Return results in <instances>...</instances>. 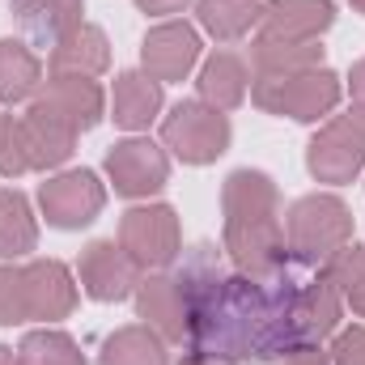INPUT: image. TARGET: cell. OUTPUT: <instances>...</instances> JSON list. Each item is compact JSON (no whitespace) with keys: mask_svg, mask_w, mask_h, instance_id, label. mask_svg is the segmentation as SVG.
Returning a JSON list of instances; mask_svg holds the SVG:
<instances>
[{"mask_svg":"<svg viewBox=\"0 0 365 365\" xmlns=\"http://www.w3.org/2000/svg\"><path fill=\"white\" fill-rule=\"evenodd\" d=\"M221 212H225V255L234 259V272L268 276L289 264L284 251V225H280V191L264 170H234L221 187Z\"/></svg>","mask_w":365,"mask_h":365,"instance_id":"1","label":"cell"},{"mask_svg":"<svg viewBox=\"0 0 365 365\" xmlns=\"http://www.w3.org/2000/svg\"><path fill=\"white\" fill-rule=\"evenodd\" d=\"M280 225H284V251L310 268H323L336 251L353 242V208L331 191L293 200Z\"/></svg>","mask_w":365,"mask_h":365,"instance_id":"2","label":"cell"},{"mask_svg":"<svg viewBox=\"0 0 365 365\" xmlns=\"http://www.w3.org/2000/svg\"><path fill=\"white\" fill-rule=\"evenodd\" d=\"M344 81L331 68H306V73H280V77H251V102L264 115H289L297 123H319L340 106Z\"/></svg>","mask_w":365,"mask_h":365,"instance_id":"3","label":"cell"},{"mask_svg":"<svg viewBox=\"0 0 365 365\" xmlns=\"http://www.w3.org/2000/svg\"><path fill=\"white\" fill-rule=\"evenodd\" d=\"M234 140L230 115L200 102V98H182L170 106V115L162 119V149L175 153L182 166H208L217 162Z\"/></svg>","mask_w":365,"mask_h":365,"instance_id":"4","label":"cell"},{"mask_svg":"<svg viewBox=\"0 0 365 365\" xmlns=\"http://www.w3.org/2000/svg\"><path fill=\"white\" fill-rule=\"evenodd\" d=\"M119 247L132 255L140 272H166L182 255L179 212L170 204H136L119 221Z\"/></svg>","mask_w":365,"mask_h":365,"instance_id":"5","label":"cell"},{"mask_svg":"<svg viewBox=\"0 0 365 365\" xmlns=\"http://www.w3.org/2000/svg\"><path fill=\"white\" fill-rule=\"evenodd\" d=\"M106 179L123 200H149L170 182V153L149 136H128L106 149Z\"/></svg>","mask_w":365,"mask_h":365,"instance_id":"6","label":"cell"},{"mask_svg":"<svg viewBox=\"0 0 365 365\" xmlns=\"http://www.w3.org/2000/svg\"><path fill=\"white\" fill-rule=\"evenodd\" d=\"M38 208L51 230H86L106 208V187L93 170H60L38 187Z\"/></svg>","mask_w":365,"mask_h":365,"instance_id":"7","label":"cell"},{"mask_svg":"<svg viewBox=\"0 0 365 365\" xmlns=\"http://www.w3.org/2000/svg\"><path fill=\"white\" fill-rule=\"evenodd\" d=\"M140 268L132 264V255L119 247V238H93L77 259V280L93 302H123L136 293L140 284Z\"/></svg>","mask_w":365,"mask_h":365,"instance_id":"8","label":"cell"},{"mask_svg":"<svg viewBox=\"0 0 365 365\" xmlns=\"http://www.w3.org/2000/svg\"><path fill=\"white\" fill-rule=\"evenodd\" d=\"M132 297H136V314L145 319V327H153L166 344H187L191 306H187L179 272H145Z\"/></svg>","mask_w":365,"mask_h":365,"instance_id":"9","label":"cell"},{"mask_svg":"<svg viewBox=\"0 0 365 365\" xmlns=\"http://www.w3.org/2000/svg\"><path fill=\"white\" fill-rule=\"evenodd\" d=\"M195 64H200V34L187 21H162L140 43V73H149L162 86L187 81Z\"/></svg>","mask_w":365,"mask_h":365,"instance_id":"10","label":"cell"},{"mask_svg":"<svg viewBox=\"0 0 365 365\" xmlns=\"http://www.w3.org/2000/svg\"><path fill=\"white\" fill-rule=\"evenodd\" d=\"M30 102H38L43 110H51L56 119H64L77 136L93 132L106 115V93L93 77H68V73H47L43 90L34 93Z\"/></svg>","mask_w":365,"mask_h":365,"instance_id":"11","label":"cell"},{"mask_svg":"<svg viewBox=\"0 0 365 365\" xmlns=\"http://www.w3.org/2000/svg\"><path fill=\"white\" fill-rule=\"evenodd\" d=\"M77 280L60 259H30L26 264V302H30V323H60L77 310Z\"/></svg>","mask_w":365,"mask_h":365,"instance_id":"12","label":"cell"},{"mask_svg":"<svg viewBox=\"0 0 365 365\" xmlns=\"http://www.w3.org/2000/svg\"><path fill=\"white\" fill-rule=\"evenodd\" d=\"M306 170L319 182H331V187H344L365 170V149L331 119L323 132L310 136L306 145Z\"/></svg>","mask_w":365,"mask_h":365,"instance_id":"13","label":"cell"},{"mask_svg":"<svg viewBox=\"0 0 365 365\" xmlns=\"http://www.w3.org/2000/svg\"><path fill=\"white\" fill-rule=\"evenodd\" d=\"M259 21H264V34L272 38L314 43L336 26V4L331 0H268Z\"/></svg>","mask_w":365,"mask_h":365,"instance_id":"14","label":"cell"},{"mask_svg":"<svg viewBox=\"0 0 365 365\" xmlns=\"http://www.w3.org/2000/svg\"><path fill=\"white\" fill-rule=\"evenodd\" d=\"M21 136H26L30 170H56L77 153V132L51 110H43L38 102H30V110L21 115Z\"/></svg>","mask_w":365,"mask_h":365,"instance_id":"15","label":"cell"},{"mask_svg":"<svg viewBox=\"0 0 365 365\" xmlns=\"http://www.w3.org/2000/svg\"><path fill=\"white\" fill-rule=\"evenodd\" d=\"M81 13H86V0H13L17 26L26 30L30 43H38L47 51L81 26Z\"/></svg>","mask_w":365,"mask_h":365,"instance_id":"16","label":"cell"},{"mask_svg":"<svg viewBox=\"0 0 365 365\" xmlns=\"http://www.w3.org/2000/svg\"><path fill=\"white\" fill-rule=\"evenodd\" d=\"M195 90H200V102H208V106H217V110H238L242 102H247V93H251V68H247V60L238 56V51H212L204 64H200V81H195Z\"/></svg>","mask_w":365,"mask_h":365,"instance_id":"17","label":"cell"},{"mask_svg":"<svg viewBox=\"0 0 365 365\" xmlns=\"http://www.w3.org/2000/svg\"><path fill=\"white\" fill-rule=\"evenodd\" d=\"M162 110V81H153L149 73H119L115 90H110V119L128 132H145Z\"/></svg>","mask_w":365,"mask_h":365,"instance_id":"18","label":"cell"},{"mask_svg":"<svg viewBox=\"0 0 365 365\" xmlns=\"http://www.w3.org/2000/svg\"><path fill=\"white\" fill-rule=\"evenodd\" d=\"M47 68L51 73H68V77H102L110 68V43H106V34L98 26L81 21L64 43L51 47Z\"/></svg>","mask_w":365,"mask_h":365,"instance_id":"19","label":"cell"},{"mask_svg":"<svg viewBox=\"0 0 365 365\" xmlns=\"http://www.w3.org/2000/svg\"><path fill=\"white\" fill-rule=\"evenodd\" d=\"M251 64H255V77H280V73H306V68H319L323 64V43H293V38H272V34H259L251 43Z\"/></svg>","mask_w":365,"mask_h":365,"instance_id":"20","label":"cell"},{"mask_svg":"<svg viewBox=\"0 0 365 365\" xmlns=\"http://www.w3.org/2000/svg\"><path fill=\"white\" fill-rule=\"evenodd\" d=\"M43 90V64L21 38H0V102L17 106Z\"/></svg>","mask_w":365,"mask_h":365,"instance_id":"21","label":"cell"},{"mask_svg":"<svg viewBox=\"0 0 365 365\" xmlns=\"http://www.w3.org/2000/svg\"><path fill=\"white\" fill-rule=\"evenodd\" d=\"M98 365H170V353L153 327L132 323V327H119L102 340Z\"/></svg>","mask_w":365,"mask_h":365,"instance_id":"22","label":"cell"},{"mask_svg":"<svg viewBox=\"0 0 365 365\" xmlns=\"http://www.w3.org/2000/svg\"><path fill=\"white\" fill-rule=\"evenodd\" d=\"M195 17H200V30L212 34L217 43H238L259 26L264 4L259 0H195Z\"/></svg>","mask_w":365,"mask_h":365,"instance_id":"23","label":"cell"},{"mask_svg":"<svg viewBox=\"0 0 365 365\" xmlns=\"http://www.w3.org/2000/svg\"><path fill=\"white\" fill-rule=\"evenodd\" d=\"M38 247V221L17 187H0V259H26Z\"/></svg>","mask_w":365,"mask_h":365,"instance_id":"24","label":"cell"},{"mask_svg":"<svg viewBox=\"0 0 365 365\" xmlns=\"http://www.w3.org/2000/svg\"><path fill=\"white\" fill-rule=\"evenodd\" d=\"M17 365H86V353L68 331L38 327L17 344Z\"/></svg>","mask_w":365,"mask_h":365,"instance_id":"25","label":"cell"},{"mask_svg":"<svg viewBox=\"0 0 365 365\" xmlns=\"http://www.w3.org/2000/svg\"><path fill=\"white\" fill-rule=\"evenodd\" d=\"M323 272L331 276V284L340 289L344 306H349L357 319H365V247L349 242L344 251H336V255L323 264Z\"/></svg>","mask_w":365,"mask_h":365,"instance_id":"26","label":"cell"},{"mask_svg":"<svg viewBox=\"0 0 365 365\" xmlns=\"http://www.w3.org/2000/svg\"><path fill=\"white\" fill-rule=\"evenodd\" d=\"M30 323L26 302V264H0V327Z\"/></svg>","mask_w":365,"mask_h":365,"instance_id":"27","label":"cell"},{"mask_svg":"<svg viewBox=\"0 0 365 365\" xmlns=\"http://www.w3.org/2000/svg\"><path fill=\"white\" fill-rule=\"evenodd\" d=\"M26 170H30V158H26L21 119L17 115H0V175L4 179H21Z\"/></svg>","mask_w":365,"mask_h":365,"instance_id":"28","label":"cell"},{"mask_svg":"<svg viewBox=\"0 0 365 365\" xmlns=\"http://www.w3.org/2000/svg\"><path fill=\"white\" fill-rule=\"evenodd\" d=\"M327 353H331V365H365V327L336 331V344Z\"/></svg>","mask_w":365,"mask_h":365,"instance_id":"29","label":"cell"},{"mask_svg":"<svg viewBox=\"0 0 365 365\" xmlns=\"http://www.w3.org/2000/svg\"><path fill=\"white\" fill-rule=\"evenodd\" d=\"M336 123H340V128H344V132L365 149V102H353L344 115H336Z\"/></svg>","mask_w":365,"mask_h":365,"instance_id":"30","label":"cell"},{"mask_svg":"<svg viewBox=\"0 0 365 365\" xmlns=\"http://www.w3.org/2000/svg\"><path fill=\"white\" fill-rule=\"evenodd\" d=\"M140 13H149V17H175V13H182L191 0H132Z\"/></svg>","mask_w":365,"mask_h":365,"instance_id":"31","label":"cell"},{"mask_svg":"<svg viewBox=\"0 0 365 365\" xmlns=\"http://www.w3.org/2000/svg\"><path fill=\"white\" fill-rule=\"evenodd\" d=\"M280 365H331V353L319 344V349H297V353H289Z\"/></svg>","mask_w":365,"mask_h":365,"instance_id":"32","label":"cell"},{"mask_svg":"<svg viewBox=\"0 0 365 365\" xmlns=\"http://www.w3.org/2000/svg\"><path fill=\"white\" fill-rule=\"evenodd\" d=\"M349 90H353V98H357V102H365V60H357V64H353V73H349Z\"/></svg>","mask_w":365,"mask_h":365,"instance_id":"33","label":"cell"},{"mask_svg":"<svg viewBox=\"0 0 365 365\" xmlns=\"http://www.w3.org/2000/svg\"><path fill=\"white\" fill-rule=\"evenodd\" d=\"M0 365H17V353H13V349H4V344H0Z\"/></svg>","mask_w":365,"mask_h":365,"instance_id":"34","label":"cell"},{"mask_svg":"<svg viewBox=\"0 0 365 365\" xmlns=\"http://www.w3.org/2000/svg\"><path fill=\"white\" fill-rule=\"evenodd\" d=\"M179 365H212V361H204V357H182Z\"/></svg>","mask_w":365,"mask_h":365,"instance_id":"35","label":"cell"},{"mask_svg":"<svg viewBox=\"0 0 365 365\" xmlns=\"http://www.w3.org/2000/svg\"><path fill=\"white\" fill-rule=\"evenodd\" d=\"M353 9H357V13L365 17V0H353Z\"/></svg>","mask_w":365,"mask_h":365,"instance_id":"36","label":"cell"}]
</instances>
